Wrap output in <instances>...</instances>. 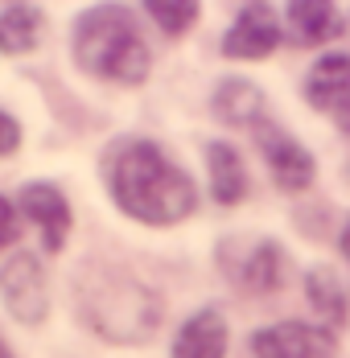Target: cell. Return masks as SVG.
<instances>
[{
	"label": "cell",
	"instance_id": "1",
	"mask_svg": "<svg viewBox=\"0 0 350 358\" xmlns=\"http://www.w3.org/2000/svg\"><path fill=\"white\" fill-rule=\"evenodd\" d=\"M107 185L115 206L148 227H174L198 206L190 173L177 169L153 141L120 144L107 161Z\"/></svg>",
	"mask_w": 350,
	"mask_h": 358
},
{
	"label": "cell",
	"instance_id": "2",
	"mask_svg": "<svg viewBox=\"0 0 350 358\" xmlns=\"http://www.w3.org/2000/svg\"><path fill=\"white\" fill-rule=\"evenodd\" d=\"M74 58L87 74L111 83H144L148 78V45L124 4H95L74 25Z\"/></svg>",
	"mask_w": 350,
	"mask_h": 358
},
{
	"label": "cell",
	"instance_id": "3",
	"mask_svg": "<svg viewBox=\"0 0 350 358\" xmlns=\"http://www.w3.org/2000/svg\"><path fill=\"white\" fill-rule=\"evenodd\" d=\"M95 329L111 338V342H144L157 334L161 322V301L148 292L144 285L132 280H120V285H99L91 292V305H87Z\"/></svg>",
	"mask_w": 350,
	"mask_h": 358
},
{
	"label": "cell",
	"instance_id": "4",
	"mask_svg": "<svg viewBox=\"0 0 350 358\" xmlns=\"http://www.w3.org/2000/svg\"><path fill=\"white\" fill-rule=\"evenodd\" d=\"M0 296L8 305V313L25 325H41L50 313V292H46V272L34 255H13L0 268Z\"/></svg>",
	"mask_w": 350,
	"mask_h": 358
},
{
	"label": "cell",
	"instance_id": "5",
	"mask_svg": "<svg viewBox=\"0 0 350 358\" xmlns=\"http://www.w3.org/2000/svg\"><path fill=\"white\" fill-rule=\"evenodd\" d=\"M255 141H260V152L268 161V173H272V181H276L280 189L301 194V189L314 185V157L305 152V144H297L284 128L264 124V120L255 124Z\"/></svg>",
	"mask_w": 350,
	"mask_h": 358
},
{
	"label": "cell",
	"instance_id": "6",
	"mask_svg": "<svg viewBox=\"0 0 350 358\" xmlns=\"http://www.w3.org/2000/svg\"><path fill=\"white\" fill-rule=\"evenodd\" d=\"M276 45H280V21H276V8L264 4V0L247 4L235 17V25L227 29V37H223V54L227 58H244V62L268 58Z\"/></svg>",
	"mask_w": 350,
	"mask_h": 358
},
{
	"label": "cell",
	"instance_id": "7",
	"mask_svg": "<svg viewBox=\"0 0 350 358\" xmlns=\"http://www.w3.org/2000/svg\"><path fill=\"white\" fill-rule=\"evenodd\" d=\"M255 358H334V338L317 325L305 322H284L268 325L251 338Z\"/></svg>",
	"mask_w": 350,
	"mask_h": 358
},
{
	"label": "cell",
	"instance_id": "8",
	"mask_svg": "<svg viewBox=\"0 0 350 358\" xmlns=\"http://www.w3.org/2000/svg\"><path fill=\"white\" fill-rule=\"evenodd\" d=\"M305 99L350 128V54H321L305 78Z\"/></svg>",
	"mask_w": 350,
	"mask_h": 358
},
{
	"label": "cell",
	"instance_id": "9",
	"mask_svg": "<svg viewBox=\"0 0 350 358\" xmlns=\"http://www.w3.org/2000/svg\"><path fill=\"white\" fill-rule=\"evenodd\" d=\"M21 215L34 218L41 227V239H46V251H58L70 235V206L62 198L58 185H46V181H34L21 189Z\"/></svg>",
	"mask_w": 350,
	"mask_h": 358
},
{
	"label": "cell",
	"instance_id": "10",
	"mask_svg": "<svg viewBox=\"0 0 350 358\" xmlns=\"http://www.w3.org/2000/svg\"><path fill=\"white\" fill-rule=\"evenodd\" d=\"M223 355H227V322L214 309L194 313L177 329L174 358H223Z\"/></svg>",
	"mask_w": 350,
	"mask_h": 358
},
{
	"label": "cell",
	"instance_id": "11",
	"mask_svg": "<svg viewBox=\"0 0 350 358\" xmlns=\"http://www.w3.org/2000/svg\"><path fill=\"white\" fill-rule=\"evenodd\" d=\"M214 115L231 128H247L264 120V91L247 78H227L214 91Z\"/></svg>",
	"mask_w": 350,
	"mask_h": 358
},
{
	"label": "cell",
	"instance_id": "12",
	"mask_svg": "<svg viewBox=\"0 0 350 358\" xmlns=\"http://www.w3.org/2000/svg\"><path fill=\"white\" fill-rule=\"evenodd\" d=\"M288 25L297 41L321 45L342 34V13L334 8V0H288Z\"/></svg>",
	"mask_w": 350,
	"mask_h": 358
},
{
	"label": "cell",
	"instance_id": "13",
	"mask_svg": "<svg viewBox=\"0 0 350 358\" xmlns=\"http://www.w3.org/2000/svg\"><path fill=\"white\" fill-rule=\"evenodd\" d=\"M206 165H210V194H214V202H223V206L244 202L247 169H244V161H239V152H235L231 144L214 141L206 148Z\"/></svg>",
	"mask_w": 350,
	"mask_h": 358
},
{
	"label": "cell",
	"instance_id": "14",
	"mask_svg": "<svg viewBox=\"0 0 350 358\" xmlns=\"http://www.w3.org/2000/svg\"><path fill=\"white\" fill-rule=\"evenodd\" d=\"M46 29V17L34 4H13L0 13V54H29Z\"/></svg>",
	"mask_w": 350,
	"mask_h": 358
},
{
	"label": "cell",
	"instance_id": "15",
	"mask_svg": "<svg viewBox=\"0 0 350 358\" xmlns=\"http://www.w3.org/2000/svg\"><path fill=\"white\" fill-rule=\"evenodd\" d=\"M284 280V255H280L276 243H255L244 259V272H239V285L251 288V292H272V288Z\"/></svg>",
	"mask_w": 350,
	"mask_h": 358
},
{
	"label": "cell",
	"instance_id": "16",
	"mask_svg": "<svg viewBox=\"0 0 350 358\" xmlns=\"http://www.w3.org/2000/svg\"><path fill=\"white\" fill-rule=\"evenodd\" d=\"M305 288H309V305L317 309V317H326L330 325H338L346 317V296H342V285L330 268H314L305 276Z\"/></svg>",
	"mask_w": 350,
	"mask_h": 358
},
{
	"label": "cell",
	"instance_id": "17",
	"mask_svg": "<svg viewBox=\"0 0 350 358\" xmlns=\"http://www.w3.org/2000/svg\"><path fill=\"white\" fill-rule=\"evenodd\" d=\"M148 17L157 21V29L169 37H181L194 29L198 13H202V0H144Z\"/></svg>",
	"mask_w": 350,
	"mask_h": 358
},
{
	"label": "cell",
	"instance_id": "18",
	"mask_svg": "<svg viewBox=\"0 0 350 358\" xmlns=\"http://www.w3.org/2000/svg\"><path fill=\"white\" fill-rule=\"evenodd\" d=\"M17 235H21V227H17V206L0 194V248L17 243Z\"/></svg>",
	"mask_w": 350,
	"mask_h": 358
},
{
	"label": "cell",
	"instance_id": "19",
	"mask_svg": "<svg viewBox=\"0 0 350 358\" xmlns=\"http://www.w3.org/2000/svg\"><path fill=\"white\" fill-rule=\"evenodd\" d=\"M17 148H21V124L8 111H0V157H13Z\"/></svg>",
	"mask_w": 350,
	"mask_h": 358
},
{
	"label": "cell",
	"instance_id": "20",
	"mask_svg": "<svg viewBox=\"0 0 350 358\" xmlns=\"http://www.w3.org/2000/svg\"><path fill=\"white\" fill-rule=\"evenodd\" d=\"M342 255L350 259V222H346V231H342Z\"/></svg>",
	"mask_w": 350,
	"mask_h": 358
},
{
	"label": "cell",
	"instance_id": "21",
	"mask_svg": "<svg viewBox=\"0 0 350 358\" xmlns=\"http://www.w3.org/2000/svg\"><path fill=\"white\" fill-rule=\"evenodd\" d=\"M0 358H8V355H4V350H0Z\"/></svg>",
	"mask_w": 350,
	"mask_h": 358
}]
</instances>
